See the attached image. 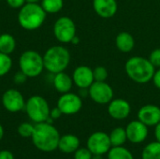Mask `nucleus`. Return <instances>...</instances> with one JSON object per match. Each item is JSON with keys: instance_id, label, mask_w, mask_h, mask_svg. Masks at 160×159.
Masks as SVG:
<instances>
[{"instance_id": "aec40b11", "label": "nucleus", "mask_w": 160, "mask_h": 159, "mask_svg": "<svg viewBox=\"0 0 160 159\" xmlns=\"http://www.w3.org/2000/svg\"><path fill=\"white\" fill-rule=\"evenodd\" d=\"M16 49L15 37L10 34H0V52L10 55Z\"/></svg>"}, {"instance_id": "c9c22d12", "label": "nucleus", "mask_w": 160, "mask_h": 159, "mask_svg": "<svg viewBox=\"0 0 160 159\" xmlns=\"http://www.w3.org/2000/svg\"><path fill=\"white\" fill-rule=\"evenodd\" d=\"M4 134H5L4 127H3V126L0 124V142L2 141V139H3V137H4Z\"/></svg>"}, {"instance_id": "2f4dec72", "label": "nucleus", "mask_w": 160, "mask_h": 159, "mask_svg": "<svg viewBox=\"0 0 160 159\" xmlns=\"http://www.w3.org/2000/svg\"><path fill=\"white\" fill-rule=\"evenodd\" d=\"M62 115H63V113H62V112L60 111V109H59L57 106L50 111V117H51L53 121L59 119Z\"/></svg>"}, {"instance_id": "ddd939ff", "label": "nucleus", "mask_w": 160, "mask_h": 159, "mask_svg": "<svg viewBox=\"0 0 160 159\" xmlns=\"http://www.w3.org/2000/svg\"><path fill=\"white\" fill-rule=\"evenodd\" d=\"M73 83L80 89H88L95 82L93 69L87 66L77 67L72 74Z\"/></svg>"}, {"instance_id": "393cba45", "label": "nucleus", "mask_w": 160, "mask_h": 159, "mask_svg": "<svg viewBox=\"0 0 160 159\" xmlns=\"http://www.w3.org/2000/svg\"><path fill=\"white\" fill-rule=\"evenodd\" d=\"M12 67V59L8 54L0 52V77L7 75Z\"/></svg>"}, {"instance_id": "e433bc0d", "label": "nucleus", "mask_w": 160, "mask_h": 159, "mask_svg": "<svg viewBox=\"0 0 160 159\" xmlns=\"http://www.w3.org/2000/svg\"><path fill=\"white\" fill-rule=\"evenodd\" d=\"M79 42H80V38H79L77 36H75V37H74V38L71 40V42H70V43H72V44H74V45H77Z\"/></svg>"}, {"instance_id": "6e6552de", "label": "nucleus", "mask_w": 160, "mask_h": 159, "mask_svg": "<svg viewBox=\"0 0 160 159\" xmlns=\"http://www.w3.org/2000/svg\"><path fill=\"white\" fill-rule=\"evenodd\" d=\"M90 98L100 105L109 104L113 99V90L106 82H94L88 88Z\"/></svg>"}, {"instance_id": "473e14b6", "label": "nucleus", "mask_w": 160, "mask_h": 159, "mask_svg": "<svg viewBox=\"0 0 160 159\" xmlns=\"http://www.w3.org/2000/svg\"><path fill=\"white\" fill-rule=\"evenodd\" d=\"M0 159H14V155L8 150L0 151Z\"/></svg>"}, {"instance_id": "f3484780", "label": "nucleus", "mask_w": 160, "mask_h": 159, "mask_svg": "<svg viewBox=\"0 0 160 159\" xmlns=\"http://www.w3.org/2000/svg\"><path fill=\"white\" fill-rule=\"evenodd\" d=\"M80 139L73 134H66L60 137L58 149L64 154H74V152L80 148Z\"/></svg>"}, {"instance_id": "5701e85b", "label": "nucleus", "mask_w": 160, "mask_h": 159, "mask_svg": "<svg viewBox=\"0 0 160 159\" xmlns=\"http://www.w3.org/2000/svg\"><path fill=\"white\" fill-rule=\"evenodd\" d=\"M108 159H134V157L126 147L112 146L108 152Z\"/></svg>"}, {"instance_id": "b1692460", "label": "nucleus", "mask_w": 160, "mask_h": 159, "mask_svg": "<svg viewBox=\"0 0 160 159\" xmlns=\"http://www.w3.org/2000/svg\"><path fill=\"white\" fill-rule=\"evenodd\" d=\"M40 5L46 13H57L64 7V0H41Z\"/></svg>"}, {"instance_id": "7c9ffc66", "label": "nucleus", "mask_w": 160, "mask_h": 159, "mask_svg": "<svg viewBox=\"0 0 160 159\" xmlns=\"http://www.w3.org/2000/svg\"><path fill=\"white\" fill-rule=\"evenodd\" d=\"M8 5L12 8H21L25 3L26 0H6Z\"/></svg>"}, {"instance_id": "bb28decb", "label": "nucleus", "mask_w": 160, "mask_h": 159, "mask_svg": "<svg viewBox=\"0 0 160 159\" xmlns=\"http://www.w3.org/2000/svg\"><path fill=\"white\" fill-rule=\"evenodd\" d=\"M93 74H94V79L96 82H106V80L108 79V75H109L106 67L102 66L96 67L93 69Z\"/></svg>"}, {"instance_id": "9d476101", "label": "nucleus", "mask_w": 160, "mask_h": 159, "mask_svg": "<svg viewBox=\"0 0 160 159\" xmlns=\"http://www.w3.org/2000/svg\"><path fill=\"white\" fill-rule=\"evenodd\" d=\"M57 107L65 115H73L78 113L82 107V97L74 93H65L57 100Z\"/></svg>"}, {"instance_id": "7ed1b4c3", "label": "nucleus", "mask_w": 160, "mask_h": 159, "mask_svg": "<svg viewBox=\"0 0 160 159\" xmlns=\"http://www.w3.org/2000/svg\"><path fill=\"white\" fill-rule=\"evenodd\" d=\"M47 13L38 3H25L19 10L18 22L22 28L34 31L42 26Z\"/></svg>"}, {"instance_id": "6ab92c4d", "label": "nucleus", "mask_w": 160, "mask_h": 159, "mask_svg": "<svg viewBox=\"0 0 160 159\" xmlns=\"http://www.w3.org/2000/svg\"><path fill=\"white\" fill-rule=\"evenodd\" d=\"M115 45L122 52H129L134 49L135 39L133 36L128 32H121L115 38Z\"/></svg>"}, {"instance_id": "412c9836", "label": "nucleus", "mask_w": 160, "mask_h": 159, "mask_svg": "<svg viewBox=\"0 0 160 159\" xmlns=\"http://www.w3.org/2000/svg\"><path fill=\"white\" fill-rule=\"evenodd\" d=\"M109 137H110V141L112 143V146H123L126 143V142L128 141L126 128H124V127H115L109 134Z\"/></svg>"}, {"instance_id": "0eeeda50", "label": "nucleus", "mask_w": 160, "mask_h": 159, "mask_svg": "<svg viewBox=\"0 0 160 159\" xmlns=\"http://www.w3.org/2000/svg\"><path fill=\"white\" fill-rule=\"evenodd\" d=\"M53 35L61 43H70L76 35V24L67 16L58 18L53 24Z\"/></svg>"}, {"instance_id": "72a5a7b5", "label": "nucleus", "mask_w": 160, "mask_h": 159, "mask_svg": "<svg viewBox=\"0 0 160 159\" xmlns=\"http://www.w3.org/2000/svg\"><path fill=\"white\" fill-rule=\"evenodd\" d=\"M153 82H154V84H155V86L157 87V88H158L160 89V67L158 69V70H156V72H155V75H154V77H153Z\"/></svg>"}, {"instance_id": "f704fd0d", "label": "nucleus", "mask_w": 160, "mask_h": 159, "mask_svg": "<svg viewBox=\"0 0 160 159\" xmlns=\"http://www.w3.org/2000/svg\"><path fill=\"white\" fill-rule=\"evenodd\" d=\"M155 137L157 142H160V122L155 127Z\"/></svg>"}, {"instance_id": "20e7f679", "label": "nucleus", "mask_w": 160, "mask_h": 159, "mask_svg": "<svg viewBox=\"0 0 160 159\" xmlns=\"http://www.w3.org/2000/svg\"><path fill=\"white\" fill-rule=\"evenodd\" d=\"M70 58L69 51L64 46H52L43 55L44 68L52 74L65 71L70 63Z\"/></svg>"}, {"instance_id": "c85d7f7f", "label": "nucleus", "mask_w": 160, "mask_h": 159, "mask_svg": "<svg viewBox=\"0 0 160 159\" xmlns=\"http://www.w3.org/2000/svg\"><path fill=\"white\" fill-rule=\"evenodd\" d=\"M150 62L153 64L155 67H160V48L155 49L154 51L151 52L150 56L148 58Z\"/></svg>"}, {"instance_id": "f03ea898", "label": "nucleus", "mask_w": 160, "mask_h": 159, "mask_svg": "<svg viewBox=\"0 0 160 159\" xmlns=\"http://www.w3.org/2000/svg\"><path fill=\"white\" fill-rule=\"evenodd\" d=\"M125 70L131 81L144 84L153 80L156 67L149 59L142 56H133L126 62Z\"/></svg>"}, {"instance_id": "1a4fd4ad", "label": "nucleus", "mask_w": 160, "mask_h": 159, "mask_svg": "<svg viewBox=\"0 0 160 159\" xmlns=\"http://www.w3.org/2000/svg\"><path fill=\"white\" fill-rule=\"evenodd\" d=\"M86 147L91 151L93 155L103 156L108 154L112 148L110 137L103 131H97L91 134L87 140Z\"/></svg>"}, {"instance_id": "dca6fc26", "label": "nucleus", "mask_w": 160, "mask_h": 159, "mask_svg": "<svg viewBox=\"0 0 160 159\" xmlns=\"http://www.w3.org/2000/svg\"><path fill=\"white\" fill-rule=\"evenodd\" d=\"M93 8L95 12L103 19H110L117 12L116 0H93Z\"/></svg>"}, {"instance_id": "cd10ccee", "label": "nucleus", "mask_w": 160, "mask_h": 159, "mask_svg": "<svg viewBox=\"0 0 160 159\" xmlns=\"http://www.w3.org/2000/svg\"><path fill=\"white\" fill-rule=\"evenodd\" d=\"M93 154L86 147H80L74 152V159H92Z\"/></svg>"}, {"instance_id": "4468645a", "label": "nucleus", "mask_w": 160, "mask_h": 159, "mask_svg": "<svg viewBox=\"0 0 160 159\" xmlns=\"http://www.w3.org/2000/svg\"><path fill=\"white\" fill-rule=\"evenodd\" d=\"M131 112V106L126 99L113 98L108 105L109 115L115 120L127 119Z\"/></svg>"}, {"instance_id": "a878e982", "label": "nucleus", "mask_w": 160, "mask_h": 159, "mask_svg": "<svg viewBox=\"0 0 160 159\" xmlns=\"http://www.w3.org/2000/svg\"><path fill=\"white\" fill-rule=\"evenodd\" d=\"M34 127L35 126H33L32 124L28 122H24V123H22L18 127L17 131H18V134L22 138H31L34 132Z\"/></svg>"}, {"instance_id": "f8f14e48", "label": "nucleus", "mask_w": 160, "mask_h": 159, "mask_svg": "<svg viewBox=\"0 0 160 159\" xmlns=\"http://www.w3.org/2000/svg\"><path fill=\"white\" fill-rule=\"evenodd\" d=\"M128 141L134 144L143 142L148 137V127L140 120L131 121L126 127Z\"/></svg>"}, {"instance_id": "f257e3e1", "label": "nucleus", "mask_w": 160, "mask_h": 159, "mask_svg": "<svg viewBox=\"0 0 160 159\" xmlns=\"http://www.w3.org/2000/svg\"><path fill=\"white\" fill-rule=\"evenodd\" d=\"M60 133L57 128L47 122L38 123L35 125L32 134V142L35 147L45 153H51L58 149Z\"/></svg>"}, {"instance_id": "a211bd4d", "label": "nucleus", "mask_w": 160, "mask_h": 159, "mask_svg": "<svg viewBox=\"0 0 160 159\" xmlns=\"http://www.w3.org/2000/svg\"><path fill=\"white\" fill-rule=\"evenodd\" d=\"M53 86L55 90L60 94H65L70 92L72 85H73V80L72 77H70L68 73L65 71L59 72L54 74L53 81H52Z\"/></svg>"}, {"instance_id": "423d86ee", "label": "nucleus", "mask_w": 160, "mask_h": 159, "mask_svg": "<svg viewBox=\"0 0 160 159\" xmlns=\"http://www.w3.org/2000/svg\"><path fill=\"white\" fill-rule=\"evenodd\" d=\"M24 110L27 116L36 124L46 122L51 111L47 100L38 95L32 96L25 101Z\"/></svg>"}, {"instance_id": "2eb2a0df", "label": "nucleus", "mask_w": 160, "mask_h": 159, "mask_svg": "<svg viewBox=\"0 0 160 159\" xmlns=\"http://www.w3.org/2000/svg\"><path fill=\"white\" fill-rule=\"evenodd\" d=\"M138 120L149 127H156L160 122V108L154 104L142 106L138 112Z\"/></svg>"}, {"instance_id": "c756f323", "label": "nucleus", "mask_w": 160, "mask_h": 159, "mask_svg": "<svg viewBox=\"0 0 160 159\" xmlns=\"http://www.w3.org/2000/svg\"><path fill=\"white\" fill-rule=\"evenodd\" d=\"M27 78H28V77H27L24 73H22V72L20 70L19 72H17V73L14 75L13 81H14V82H15L16 84L21 85V84H23V83L26 82Z\"/></svg>"}, {"instance_id": "39448f33", "label": "nucleus", "mask_w": 160, "mask_h": 159, "mask_svg": "<svg viewBox=\"0 0 160 159\" xmlns=\"http://www.w3.org/2000/svg\"><path fill=\"white\" fill-rule=\"evenodd\" d=\"M19 67L28 78H36L39 76L44 69L43 56L34 50L25 51L19 58Z\"/></svg>"}, {"instance_id": "4c0bfd02", "label": "nucleus", "mask_w": 160, "mask_h": 159, "mask_svg": "<svg viewBox=\"0 0 160 159\" xmlns=\"http://www.w3.org/2000/svg\"><path fill=\"white\" fill-rule=\"evenodd\" d=\"M92 159H103L102 158V156L100 155H93V157Z\"/></svg>"}, {"instance_id": "58836bf2", "label": "nucleus", "mask_w": 160, "mask_h": 159, "mask_svg": "<svg viewBox=\"0 0 160 159\" xmlns=\"http://www.w3.org/2000/svg\"><path fill=\"white\" fill-rule=\"evenodd\" d=\"M41 0H26V3H38Z\"/></svg>"}, {"instance_id": "4be33fe9", "label": "nucleus", "mask_w": 160, "mask_h": 159, "mask_svg": "<svg viewBox=\"0 0 160 159\" xmlns=\"http://www.w3.org/2000/svg\"><path fill=\"white\" fill-rule=\"evenodd\" d=\"M142 159H160V142L148 143L142 152Z\"/></svg>"}, {"instance_id": "9b49d317", "label": "nucleus", "mask_w": 160, "mask_h": 159, "mask_svg": "<svg viewBox=\"0 0 160 159\" xmlns=\"http://www.w3.org/2000/svg\"><path fill=\"white\" fill-rule=\"evenodd\" d=\"M2 105L9 112H19L25 107V100L22 94L17 89L10 88L2 96Z\"/></svg>"}]
</instances>
